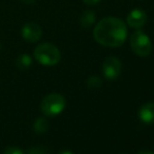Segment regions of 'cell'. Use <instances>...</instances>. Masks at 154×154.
Returning a JSON list of instances; mask_svg holds the SVG:
<instances>
[{
  "label": "cell",
  "instance_id": "cell-10",
  "mask_svg": "<svg viewBox=\"0 0 154 154\" xmlns=\"http://www.w3.org/2000/svg\"><path fill=\"white\" fill-rule=\"evenodd\" d=\"M32 58L27 54H22V55L18 56L16 59V66L18 67L20 70H26L31 67L32 65Z\"/></svg>",
  "mask_w": 154,
  "mask_h": 154
},
{
  "label": "cell",
  "instance_id": "cell-8",
  "mask_svg": "<svg viewBox=\"0 0 154 154\" xmlns=\"http://www.w3.org/2000/svg\"><path fill=\"white\" fill-rule=\"evenodd\" d=\"M138 118L145 124H154V102H149L140 107Z\"/></svg>",
  "mask_w": 154,
  "mask_h": 154
},
{
  "label": "cell",
  "instance_id": "cell-17",
  "mask_svg": "<svg viewBox=\"0 0 154 154\" xmlns=\"http://www.w3.org/2000/svg\"><path fill=\"white\" fill-rule=\"evenodd\" d=\"M137 154H154L152 151H148V150H143L140 152H138Z\"/></svg>",
  "mask_w": 154,
  "mask_h": 154
},
{
  "label": "cell",
  "instance_id": "cell-18",
  "mask_svg": "<svg viewBox=\"0 0 154 154\" xmlns=\"http://www.w3.org/2000/svg\"><path fill=\"white\" fill-rule=\"evenodd\" d=\"M60 154H73V153L70 152V151H68V150H64V151H62Z\"/></svg>",
  "mask_w": 154,
  "mask_h": 154
},
{
  "label": "cell",
  "instance_id": "cell-7",
  "mask_svg": "<svg viewBox=\"0 0 154 154\" xmlns=\"http://www.w3.org/2000/svg\"><path fill=\"white\" fill-rule=\"evenodd\" d=\"M148 16L147 13L142 8H134L128 14L127 16V24L131 29H140L147 23Z\"/></svg>",
  "mask_w": 154,
  "mask_h": 154
},
{
  "label": "cell",
  "instance_id": "cell-13",
  "mask_svg": "<svg viewBox=\"0 0 154 154\" xmlns=\"http://www.w3.org/2000/svg\"><path fill=\"white\" fill-rule=\"evenodd\" d=\"M3 154H24L23 151L21 150L18 147H8V148L4 150Z\"/></svg>",
  "mask_w": 154,
  "mask_h": 154
},
{
  "label": "cell",
  "instance_id": "cell-15",
  "mask_svg": "<svg viewBox=\"0 0 154 154\" xmlns=\"http://www.w3.org/2000/svg\"><path fill=\"white\" fill-rule=\"evenodd\" d=\"M84 3L88 4V5H94V4L99 3L101 0H83Z\"/></svg>",
  "mask_w": 154,
  "mask_h": 154
},
{
  "label": "cell",
  "instance_id": "cell-3",
  "mask_svg": "<svg viewBox=\"0 0 154 154\" xmlns=\"http://www.w3.org/2000/svg\"><path fill=\"white\" fill-rule=\"evenodd\" d=\"M66 100L60 93H51L41 101V111L47 116H56L65 109Z\"/></svg>",
  "mask_w": 154,
  "mask_h": 154
},
{
  "label": "cell",
  "instance_id": "cell-4",
  "mask_svg": "<svg viewBox=\"0 0 154 154\" xmlns=\"http://www.w3.org/2000/svg\"><path fill=\"white\" fill-rule=\"evenodd\" d=\"M130 47L136 56L145 58L148 57L152 51V42L148 35L137 29L130 37Z\"/></svg>",
  "mask_w": 154,
  "mask_h": 154
},
{
  "label": "cell",
  "instance_id": "cell-14",
  "mask_svg": "<svg viewBox=\"0 0 154 154\" xmlns=\"http://www.w3.org/2000/svg\"><path fill=\"white\" fill-rule=\"evenodd\" d=\"M27 154H47L46 150L44 148H40V147H36V148H32L29 150Z\"/></svg>",
  "mask_w": 154,
  "mask_h": 154
},
{
  "label": "cell",
  "instance_id": "cell-5",
  "mask_svg": "<svg viewBox=\"0 0 154 154\" xmlns=\"http://www.w3.org/2000/svg\"><path fill=\"white\" fill-rule=\"evenodd\" d=\"M102 71L107 80H116L122 72V62L113 56L107 57L102 65Z\"/></svg>",
  "mask_w": 154,
  "mask_h": 154
},
{
  "label": "cell",
  "instance_id": "cell-1",
  "mask_svg": "<svg viewBox=\"0 0 154 154\" xmlns=\"http://www.w3.org/2000/svg\"><path fill=\"white\" fill-rule=\"evenodd\" d=\"M128 36L126 23L118 17H105L101 19L93 29V38L100 45L105 47H120Z\"/></svg>",
  "mask_w": 154,
  "mask_h": 154
},
{
  "label": "cell",
  "instance_id": "cell-6",
  "mask_svg": "<svg viewBox=\"0 0 154 154\" xmlns=\"http://www.w3.org/2000/svg\"><path fill=\"white\" fill-rule=\"evenodd\" d=\"M21 36L26 42L36 43L42 37V29L38 23L29 22L23 25L21 29Z\"/></svg>",
  "mask_w": 154,
  "mask_h": 154
},
{
  "label": "cell",
  "instance_id": "cell-2",
  "mask_svg": "<svg viewBox=\"0 0 154 154\" xmlns=\"http://www.w3.org/2000/svg\"><path fill=\"white\" fill-rule=\"evenodd\" d=\"M34 57L37 62L44 66H54L61 60V53L56 45L45 42L37 45L34 51Z\"/></svg>",
  "mask_w": 154,
  "mask_h": 154
},
{
  "label": "cell",
  "instance_id": "cell-11",
  "mask_svg": "<svg viewBox=\"0 0 154 154\" xmlns=\"http://www.w3.org/2000/svg\"><path fill=\"white\" fill-rule=\"evenodd\" d=\"M49 128V125H48V122H47L46 119L44 118H39L35 121L34 123V130L36 133L38 134H43L48 130Z\"/></svg>",
  "mask_w": 154,
  "mask_h": 154
},
{
  "label": "cell",
  "instance_id": "cell-9",
  "mask_svg": "<svg viewBox=\"0 0 154 154\" xmlns=\"http://www.w3.org/2000/svg\"><path fill=\"white\" fill-rule=\"evenodd\" d=\"M95 22V14L94 12L90 10H86L82 13L80 16V24L84 27V29H88V27L92 26Z\"/></svg>",
  "mask_w": 154,
  "mask_h": 154
},
{
  "label": "cell",
  "instance_id": "cell-12",
  "mask_svg": "<svg viewBox=\"0 0 154 154\" xmlns=\"http://www.w3.org/2000/svg\"><path fill=\"white\" fill-rule=\"evenodd\" d=\"M102 85V79L100 77H97V75H92V77L88 78L87 80V86L91 89H97V88H100Z\"/></svg>",
  "mask_w": 154,
  "mask_h": 154
},
{
  "label": "cell",
  "instance_id": "cell-16",
  "mask_svg": "<svg viewBox=\"0 0 154 154\" xmlns=\"http://www.w3.org/2000/svg\"><path fill=\"white\" fill-rule=\"evenodd\" d=\"M20 1L25 4H34L36 2V0H20Z\"/></svg>",
  "mask_w": 154,
  "mask_h": 154
}]
</instances>
